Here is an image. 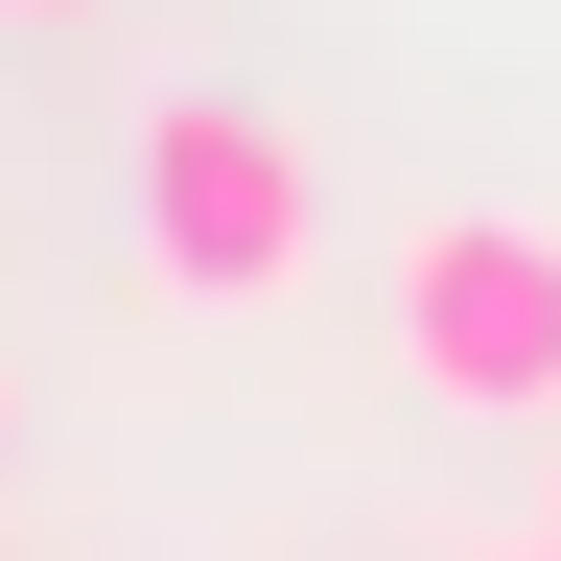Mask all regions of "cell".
Returning a JSON list of instances; mask_svg holds the SVG:
<instances>
[{
    "label": "cell",
    "instance_id": "cell-3",
    "mask_svg": "<svg viewBox=\"0 0 561 561\" xmlns=\"http://www.w3.org/2000/svg\"><path fill=\"white\" fill-rule=\"evenodd\" d=\"M0 24H94V0H0Z\"/></svg>",
    "mask_w": 561,
    "mask_h": 561
},
{
    "label": "cell",
    "instance_id": "cell-4",
    "mask_svg": "<svg viewBox=\"0 0 561 561\" xmlns=\"http://www.w3.org/2000/svg\"><path fill=\"white\" fill-rule=\"evenodd\" d=\"M468 561H538V538H468Z\"/></svg>",
    "mask_w": 561,
    "mask_h": 561
},
{
    "label": "cell",
    "instance_id": "cell-2",
    "mask_svg": "<svg viewBox=\"0 0 561 561\" xmlns=\"http://www.w3.org/2000/svg\"><path fill=\"white\" fill-rule=\"evenodd\" d=\"M305 257H328V187H305V140L257 94H164L140 117V280L164 305H280Z\"/></svg>",
    "mask_w": 561,
    "mask_h": 561
},
{
    "label": "cell",
    "instance_id": "cell-5",
    "mask_svg": "<svg viewBox=\"0 0 561 561\" xmlns=\"http://www.w3.org/2000/svg\"><path fill=\"white\" fill-rule=\"evenodd\" d=\"M538 561H561V538H538Z\"/></svg>",
    "mask_w": 561,
    "mask_h": 561
},
{
    "label": "cell",
    "instance_id": "cell-6",
    "mask_svg": "<svg viewBox=\"0 0 561 561\" xmlns=\"http://www.w3.org/2000/svg\"><path fill=\"white\" fill-rule=\"evenodd\" d=\"M538 538H561V515H538Z\"/></svg>",
    "mask_w": 561,
    "mask_h": 561
},
{
    "label": "cell",
    "instance_id": "cell-1",
    "mask_svg": "<svg viewBox=\"0 0 561 561\" xmlns=\"http://www.w3.org/2000/svg\"><path fill=\"white\" fill-rule=\"evenodd\" d=\"M375 305H398V375L445 421H561V210H491V187L398 210Z\"/></svg>",
    "mask_w": 561,
    "mask_h": 561
}]
</instances>
